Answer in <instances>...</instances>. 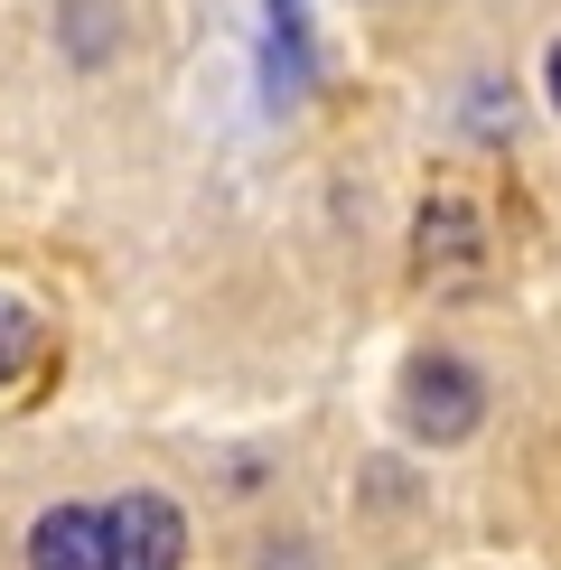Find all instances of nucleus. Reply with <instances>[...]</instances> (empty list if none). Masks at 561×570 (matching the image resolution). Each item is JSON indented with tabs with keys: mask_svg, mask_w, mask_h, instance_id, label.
Segmentation results:
<instances>
[{
	"mask_svg": "<svg viewBox=\"0 0 561 570\" xmlns=\"http://www.w3.org/2000/svg\"><path fill=\"white\" fill-rule=\"evenodd\" d=\"M403 421H412V440H468V431L486 421L478 365H459V355H412V374H403Z\"/></svg>",
	"mask_w": 561,
	"mask_h": 570,
	"instance_id": "f257e3e1",
	"label": "nucleus"
},
{
	"mask_svg": "<svg viewBox=\"0 0 561 570\" xmlns=\"http://www.w3.org/2000/svg\"><path fill=\"white\" fill-rule=\"evenodd\" d=\"M187 561V514L169 495H122V505H104V570H178Z\"/></svg>",
	"mask_w": 561,
	"mask_h": 570,
	"instance_id": "f03ea898",
	"label": "nucleus"
},
{
	"mask_svg": "<svg viewBox=\"0 0 561 570\" xmlns=\"http://www.w3.org/2000/svg\"><path fill=\"white\" fill-rule=\"evenodd\" d=\"M412 263H421V281H478V263H486V216L459 197V187H440V197L421 206Z\"/></svg>",
	"mask_w": 561,
	"mask_h": 570,
	"instance_id": "7ed1b4c3",
	"label": "nucleus"
},
{
	"mask_svg": "<svg viewBox=\"0 0 561 570\" xmlns=\"http://www.w3.org/2000/svg\"><path fill=\"white\" fill-rule=\"evenodd\" d=\"M29 570H104V505H47L29 524Z\"/></svg>",
	"mask_w": 561,
	"mask_h": 570,
	"instance_id": "20e7f679",
	"label": "nucleus"
},
{
	"mask_svg": "<svg viewBox=\"0 0 561 570\" xmlns=\"http://www.w3.org/2000/svg\"><path fill=\"white\" fill-rule=\"evenodd\" d=\"M263 66H272V104L309 94V0H263Z\"/></svg>",
	"mask_w": 561,
	"mask_h": 570,
	"instance_id": "39448f33",
	"label": "nucleus"
},
{
	"mask_svg": "<svg viewBox=\"0 0 561 570\" xmlns=\"http://www.w3.org/2000/svg\"><path fill=\"white\" fill-rule=\"evenodd\" d=\"M29 365H38V318H29L10 291H0V384H19Z\"/></svg>",
	"mask_w": 561,
	"mask_h": 570,
	"instance_id": "423d86ee",
	"label": "nucleus"
},
{
	"mask_svg": "<svg viewBox=\"0 0 561 570\" xmlns=\"http://www.w3.org/2000/svg\"><path fill=\"white\" fill-rule=\"evenodd\" d=\"M468 131L478 140H496V131H514V94L486 76V85H468Z\"/></svg>",
	"mask_w": 561,
	"mask_h": 570,
	"instance_id": "0eeeda50",
	"label": "nucleus"
},
{
	"mask_svg": "<svg viewBox=\"0 0 561 570\" xmlns=\"http://www.w3.org/2000/svg\"><path fill=\"white\" fill-rule=\"evenodd\" d=\"M66 38H76V57L94 66L112 47V0H76V29H66Z\"/></svg>",
	"mask_w": 561,
	"mask_h": 570,
	"instance_id": "6e6552de",
	"label": "nucleus"
},
{
	"mask_svg": "<svg viewBox=\"0 0 561 570\" xmlns=\"http://www.w3.org/2000/svg\"><path fill=\"white\" fill-rule=\"evenodd\" d=\"M543 85H552V112H561V38H552V57H543Z\"/></svg>",
	"mask_w": 561,
	"mask_h": 570,
	"instance_id": "1a4fd4ad",
	"label": "nucleus"
}]
</instances>
